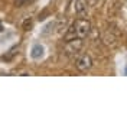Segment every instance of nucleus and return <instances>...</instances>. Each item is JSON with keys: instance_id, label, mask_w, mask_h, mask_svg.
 Wrapping results in <instances>:
<instances>
[{"instance_id": "nucleus-1", "label": "nucleus", "mask_w": 127, "mask_h": 127, "mask_svg": "<svg viewBox=\"0 0 127 127\" xmlns=\"http://www.w3.org/2000/svg\"><path fill=\"white\" fill-rule=\"evenodd\" d=\"M90 32H91V22H90L88 19L79 17V19H77V20L71 25V28L68 29L66 35H65V40L74 39V38H81V39H84L85 36L90 35Z\"/></svg>"}, {"instance_id": "nucleus-2", "label": "nucleus", "mask_w": 127, "mask_h": 127, "mask_svg": "<svg viewBox=\"0 0 127 127\" xmlns=\"http://www.w3.org/2000/svg\"><path fill=\"white\" fill-rule=\"evenodd\" d=\"M82 46H84L82 39H81V38H74V39L66 40L64 51H65V54L68 56H72V55H77L79 51L82 49Z\"/></svg>"}, {"instance_id": "nucleus-3", "label": "nucleus", "mask_w": 127, "mask_h": 127, "mask_svg": "<svg viewBox=\"0 0 127 127\" xmlns=\"http://www.w3.org/2000/svg\"><path fill=\"white\" fill-rule=\"evenodd\" d=\"M91 66H93V59H91V56L88 55V54H82V55L75 61V68L81 72L90 71Z\"/></svg>"}, {"instance_id": "nucleus-4", "label": "nucleus", "mask_w": 127, "mask_h": 127, "mask_svg": "<svg viewBox=\"0 0 127 127\" xmlns=\"http://www.w3.org/2000/svg\"><path fill=\"white\" fill-rule=\"evenodd\" d=\"M74 9L78 16H85L88 13V0H75Z\"/></svg>"}, {"instance_id": "nucleus-5", "label": "nucleus", "mask_w": 127, "mask_h": 127, "mask_svg": "<svg viewBox=\"0 0 127 127\" xmlns=\"http://www.w3.org/2000/svg\"><path fill=\"white\" fill-rule=\"evenodd\" d=\"M103 40H104V43H105V45H108V46H111V48L117 45V38L113 35V32H111V31H107L105 33H104Z\"/></svg>"}, {"instance_id": "nucleus-6", "label": "nucleus", "mask_w": 127, "mask_h": 127, "mask_svg": "<svg viewBox=\"0 0 127 127\" xmlns=\"http://www.w3.org/2000/svg\"><path fill=\"white\" fill-rule=\"evenodd\" d=\"M32 58L33 59H38V58H40V56L43 55V46L42 45H35V46L32 48Z\"/></svg>"}, {"instance_id": "nucleus-7", "label": "nucleus", "mask_w": 127, "mask_h": 127, "mask_svg": "<svg viewBox=\"0 0 127 127\" xmlns=\"http://www.w3.org/2000/svg\"><path fill=\"white\" fill-rule=\"evenodd\" d=\"M29 1H31V0H16V1H15V4L17 6V7H22L23 4H26V3H29Z\"/></svg>"}, {"instance_id": "nucleus-8", "label": "nucleus", "mask_w": 127, "mask_h": 127, "mask_svg": "<svg viewBox=\"0 0 127 127\" xmlns=\"http://www.w3.org/2000/svg\"><path fill=\"white\" fill-rule=\"evenodd\" d=\"M32 26V20L31 19H26V20H25V23H23V29L25 31H29V28H31Z\"/></svg>"}, {"instance_id": "nucleus-9", "label": "nucleus", "mask_w": 127, "mask_h": 127, "mask_svg": "<svg viewBox=\"0 0 127 127\" xmlns=\"http://www.w3.org/2000/svg\"><path fill=\"white\" fill-rule=\"evenodd\" d=\"M90 1H91V3L94 4V3H97V1H98V0H90Z\"/></svg>"}, {"instance_id": "nucleus-10", "label": "nucleus", "mask_w": 127, "mask_h": 127, "mask_svg": "<svg viewBox=\"0 0 127 127\" xmlns=\"http://www.w3.org/2000/svg\"><path fill=\"white\" fill-rule=\"evenodd\" d=\"M126 1H127V0H126Z\"/></svg>"}]
</instances>
